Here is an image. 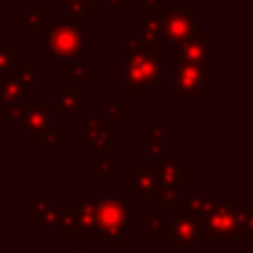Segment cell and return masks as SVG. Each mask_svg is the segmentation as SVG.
I'll return each instance as SVG.
<instances>
[{
    "mask_svg": "<svg viewBox=\"0 0 253 253\" xmlns=\"http://www.w3.org/2000/svg\"><path fill=\"white\" fill-rule=\"evenodd\" d=\"M40 6L47 8V6H59V0H36Z\"/></svg>",
    "mask_w": 253,
    "mask_h": 253,
    "instance_id": "836d02e7",
    "label": "cell"
},
{
    "mask_svg": "<svg viewBox=\"0 0 253 253\" xmlns=\"http://www.w3.org/2000/svg\"><path fill=\"white\" fill-rule=\"evenodd\" d=\"M20 0H0V6H18Z\"/></svg>",
    "mask_w": 253,
    "mask_h": 253,
    "instance_id": "8d00e7d4",
    "label": "cell"
},
{
    "mask_svg": "<svg viewBox=\"0 0 253 253\" xmlns=\"http://www.w3.org/2000/svg\"><path fill=\"white\" fill-rule=\"evenodd\" d=\"M233 221H235L233 239H251L253 237V208H251V204H235L233 206Z\"/></svg>",
    "mask_w": 253,
    "mask_h": 253,
    "instance_id": "ffe728a7",
    "label": "cell"
},
{
    "mask_svg": "<svg viewBox=\"0 0 253 253\" xmlns=\"http://www.w3.org/2000/svg\"><path fill=\"white\" fill-rule=\"evenodd\" d=\"M26 93V97L38 95V61L36 59H20L18 67L10 75Z\"/></svg>",
    "mask_w": 253,
    "mask_h": 253,
    "instance_id": "ac0fdd59",
    "label": "cell"
},
{
    "mask_svg": "<svg viewBox=\"0 0 253 253\" xmlns=\"http://www.w3.org/2000/svg\"><path fill=\"white\" fill-rule=\"evenodd\" d=\"M160 253H194V251H186V249H176V247H166Z\"/></svg>",
    "mask_w": 253,
    "mask_h": 253,
    "instance_id": "e575fe53",
    "label": "cell"
},
{
    "mask_svg": "<svg viewBox=\"0 0 253 253\" xmlns=\"http://www.w3.org/2000/svg\"><path fill=\"white\" fill-rule=\"evenodd\" d=\"M233 206L235 198L231 194H223L221 204L215 211L200 219V237L202 239H233L235 235V221H233Z\"/></svg>",
    "mask_w": 253,
    "mask_h": 253,
    "instance_id": "ba28073f",
    "label": "cell"
},
{
    "mask_svg": "<svg viewBox=\"0 0 253 253\" xmlns=\"http://www.w3.org/2000/svg\"><path fill=\"white\" fill-rule=\"evenodd\" d=\"M91 176L93 178H115L119 176V160L111 152H91Z\"/></svg>",
    "mask_w": 253,
    "mask_h": 253,
    "instance_id": "44dd1931",
    "label": "cell"
},
{
    "mask_svg": "<svg viewBox=\"0 0 253 253\" xmlns=\"http://www.w3.org/2000/svg\"><path fill=\"white\" fill-rule=\"evenodd\" d=\"M144 237L146 239H168V219L162 213H144Z\"/></svg>",
    "mask_w": 253,
    "mask_h": 253,
    "instance_id": "cb8c5ba5",
    "label": "cell"
},
{
    "mask_svg": "<svg viewBox=\"0 0 253 253\" xmlns=\"http://www.w3.org/2000/svg\"><path fill=\"white\" fill-rule=\"evenodd\" d=\"M16 101H28L26 93L10 75L0 77V107L8 103H16Z\"/></svg>",
    "mask_w": 253,
    "mask_h": 253,
    "instance_id": "4316f807",
    "label": "cell"
},
{
    "mask_svg": "<svg viewBox=\"0 0 253 253\" xmlns=\"http://www.w3.org/2000/svg\"><path fill=\"white\" fill-rule=\"evenodd\" d=\"M0 194H2V178H0Z\"/></svg>",
    "mask_w": 253,
    "mask_h": 253,
    "instance_id": "74e56055",
    "label": "cell"
},
{
    "mask_svg": "<svg viewBox=\"0 0 253 253\" xmlns=\"http://www.w3.org/2000/svg\"><path fill=\"white\" fill-rule=\"evenodd\" d=\"M63 253H91V249L89 247H83L81 243H71Z\"/></svg>",
    "mask_w": 253,
    "mask_h": 253,
    "instance_id": "1f68e13d",
    "label": "cell"
},
{
    "mask_svg": "<svg viewBox=\"0 0 253 253\" xmlns=\"http://www.w3.org/2000/svg\"><path fill=\"white\" fill-rule=\"evenodd\" d=\"M168 4H158L152 8H144L134 16V36L148 45L162 47L164 45V36H162V24H164V14L168 12Z\"/></svg>",
    "mask_w": 253,
    "mask_h": 253,
    "instance_id": "8fae6325",
    "label": "cell"
},
{
    "mask_svg": "<svg viewBox=\"0 0 253 253\" xmlns=\"http://www.w3.org/2000/svg\"><path fill=\"white\" fill-rule=\"evenodd\" d=\"M28 105H30L28 101H16V103L2 105L0 107V121L2 123H14V125H18L24 119Z\"/></svg>",
    "mask_w": 253,
    "mask_h": 253,
    "instance_id": "83f0119b",
    "label": "cell"
},
{
    "mask_svg": "<svg viewBox=\"0 0 253 253\" xmlns=\"http://www.w3.org/2000/svg\"><path fill=\"white\" fill-rule=\"evenodd\" d=\"M134 4L138 8H152V6H158L160 0H134Z\"/></svg>",
    "mask_w": 253,
    "mask_h": 253,
    "instance_id": "d6a6232c",
    "label": "cell"
},
{
    "mask_svg": "<svg viewBox=\"0 0 253 253\" xmlns=\"http://www.w3.org/2000/svg\"><path fill=\"white\" fill-rule=\"evenodd\" d=\"M210 91V69L204 63H174L170 93L182 105H198Z\"/></svg>",
    "mask_w": 253,
    "mask_h": 253,
    "instance_id": "3957f363",
    "label": "cell"
},
{
    "mask_svg": "<svg viewBox=\"0 0 253 253\" xmlns=\"http://www.w3.org/2000/svg\"><path fill=\"white\" fill-rule=\"evenodd\" d=\"M55 202H57V200H55L53 194H47V196L30 194V196H28V219H30V223H36Z\"/></svg>",
    "mask_w": 253,
    "mask_h": 253,
    "instance_id": "d4e9b609",
    "label": "cell"
},
{
    "mask_svg": "<svg viewBox=\"0 0 253 253\" xmlns=\"http://www.w3.org/2000/svg\"><path fill=\"white\" fill-rule=\"evenodd\" d=\"M144 146L148 158L156 164L172 156V123H144Z\"/></svg>",
    "mask_w": 253,
    "mask_h": 253,
    "instance_id": "4fadbf2b",
    "label": "cell"
},
{
    "mask_svg": "<svg viewBox=\"0 0 253 253\" xmlns=\"http://www.w3.org/2000/svg\"><path fill=\"white\" fill-rule=\"evenodd\" d=\"M119 87L140 97L146 87L162 85V47L142 43L134 34L117 45Z\"/></svg>",
    "mask_w": 253,
    "mask_h": 253,
    "instance_id": "6da1fadb",
    "label": "cell"
},
{
    "mask_svg": "<svg viewBox=\"0 0 253 253\" xmlns=\"http://www.w3.org/2000/svg\"><path fill=\"white\" fill-rule=\"evenodd\" d=\"M53 107L51 105H28L24 119L16 125L18 132L26 134L30 142H38L43 134L55 128L53 125Z\"/></svg>",
    "mask_w": 253,
    "mask_h": 253,
    "instance_id": "7c38bea8",
    "label": "cell"
},
{
    "mask_svg": "<svg viewBox=\"0 0 253 253\" xmlns=\"http://www.w3.org/2000/svg\"><path fill=\"white\" fill-rule=\"evenodd\" d=\"M63 75L71 79V83L79 89L91 85V61L85 57L79 59H63Z\"/></svg>",
    "mask_w": 253,
    "mask_h": 253,
    "instance_id": "d6986e66",
    "label": "cell"
},
{
    "mask_svg": "<svg viewBox=\"0 0 253 253\" xmlns=\"http://www.w3.org/2000/svg\"><path fill=\"white\" fill-rule=\"evenodd\" d=\"M83 134L81 148L89 152H111L119 148V132L111 128V125L93 113H81Z\"/></svg>",
    "mask_w": 253,
    "mask_h": 253,
    "instance_id": "5b68a950",
    "label": "cell"
},
{
    "mask_svg": "<svg viewBox=\"0 0 253 253\" xmlns=\"http://www.w3.org/2000/svg\"><path fill=\"white\" fill-rule=\"evenodd\" d=\"M45 59H79L83 55V32L79 24L59 22L45 30Z\"/></svg>",
    "mask_w": 253,
    "mask_h": 253,
    "instance_id": "277c9868",
    "label": "cell"
},
{
    "mask_svg": "<svg viewBox=\"0 0 253 253\" xmlns=\"http://www.w3.org/2000/svg\"><path fill=\"white\" fill-rule=\"evenodd\" d=\"M22 55L16 47H12L10 42L2 40L0 42V77L4 75H12V71L18 67Z\"/></svg>",
    "mask_w": 253,
    "mask_h": 253,
    "instance_id": "484cf974",
    "label": "cell"
},
{
    "mask_svg": "<svg viewBox=\"0 0 253 253\" xmlns=\"http://www.w3.org/2000/svg\"><path fill=\"white\" fill-rule=\"evenodd\" d=\"M63 146H65V136H63V132L57 130V128L49 130L47 134H43V136L36 142V148H38V150H45V148L63 150Z\"/></svg>",
    "mask_w": 253,
    "mask_h": 253,
    "instance_id": "f1b7e54d",
    "label": "cell"
},
{
    "mask_svg": "<svg viewBox=\"0 0 253 253\" xmlns=\"http://www.w3.org/2000/svg\"><path fill=\"white\" fill-rule=\"evenodd\" d=\"M57 231H61L67 241L81 243L79 231H77V221H75V210H73L71 202L61 204V211H59V219H57Z\"/></svg>",
    "mask_w": 253,
    "mask_h": 253,
    "instance_id": "603a6c76",
    "label": "cell"
},
{
    "mask_svg": "<svg viewBox=\"0 0 253 253\" xmlns=\"http://www.w3.org/2000/svg\"><path fill=\"white\" fill-rule=\"evenodd\" d=\"M59 211H61V204L55 202L34 225L38 231H45V229H57V219H59Z\"/></svg>",
    "mask_w": 253,
    "mask_h": 253,
    "instance_id": "f546056e",
    "label": "cell"
},
{
    "mask_svg": "<svg viewBox=\"0 0 253 253\" xmlns=\"http://www.w3.org/2000/svg\"><path fill=\"white\" fill-rule=\"evenodd\" d=\"M196 253H227V251H225V249H215V251H210V249H206V247H202V245H200V247L196 249Z\"/></svg>",
    "mask_w": 253,
    "mask_h": 253,
    "instance_id": "d590c367",
    "label": "cell"
},
{
    "mask_svg": "<svg viewBox=\"0 0 253 253\" xmlns=\"http://www.w3.org/2000/svg\"><path fill=\"white\" fill-rule=\"evenodd\" d=\"M0 42H2V34H0Z\"/></svg>",
    "mask_w": 253,
    "mask_h": 253,
    "instance_id": "f35d334b",
    "label": "cell"
},
{
    "mask_svg": "<svg viewBox=\"0 0 253 253\" xmlns=\"http://www.w3.org/2000/svg\"><path fill=\"white\" fill-rule=\"evenodd\" d=\"M200 32L198 18L192 10L190 4H182L178 8H168L164 14V24H162V36L164 42H168L172 47L194 38Z\"/></svg>",
    "mask_w": 253,
    "mask_h": 253,
    "instance_id": "52a82bcc",
    "label": "cell"
},
{
    "mask_svg": "<svg viewBox=\"0 0 253 253\" xmlns=\"http://www.w3.org/2000/svg\"><path fill=\"white\" fill-rule=\"evenodd\" d=\"M83 89L75 85H57L53 89V113H59L67 125L75 121L77 115L83 113Z\"/></svg>",
    "mask_w": 253,
    "mask_h": 253,
    "instance_id": "9a60e30c",
    "label": "cell"
},
{
    "mask_svg": "<svg viewBox=\"0 0 253 253\" xmlns=\"http://www.w3.org/2000/svg\"><path fill=\"white\" fill-rule=\"evenodd\" d=\"M71 206L75 210L79 239H99L95 221V194H73Z\"/></svg>",
    "mask_w": 253,
    "mask_h": 253,
    "instance_id": "5bb4252c",
    "label": "cell"
},
{
    "mask_svg": "<svg viewBox=\"0 0 253 253\" xmlns=\"http://www.w3.org/2000/svg\"><path fill=\"white\" fill-rule=\"evenodd\" d=\"M128 4V0H101L99 2V6H101V10L105 8L109 14H113V16H117L119 12H121V8H125Z\"/></svg>",
    "mask_w": 253,
    "mask_h": 253,
    "instance_id": "4dcf8cb0",
    "label": "cell"
},
{
    "mask_svg": "<svg viewBox=\"0 0 253 253\" xmlns=\"http://www.w3.org/2000/svg\"><path fill=\"white\" fill-rule=\"evenodd\" d=\"M99 117L105 119L109 125H121V123H126L128 119V107L125 103L119 101L117 95H111L109 101H105L101 107H99Z\"/></svg>",
    "mask_w": 253,
    "mask_h": 253,
    "instance_id": "7402d4cb",
    "label": "cell"
},
{
    "mask_svg": "<svg viewBox=\"0 0 253 253\" xmlns=\"http://www.w3.org/2000/svg\"><path fill=\"white\" fill-rule=\"evenodd\" d=\"M126 196H130L138 204L158 202V178L154 166L126 168Z\"/></svg>",
    "mask_w": 253,
    "mask_h": 253,
    "instance_id": "30bf717a",
    "label": "cell"
},
{
    "mask_svg": "<svg viewBox=\"0 0 253 253\" xmlns=\"http://www.w3.org/2000/svg\"><path fill=\"white\" fill-rule=\"evenodd\" d=\"M18 30L20 34H43L47 30L45 24V8L36 4H24L18 8Z\"/></svg>",
    "mask_w": 253,
    "mask_h": 253,
    "instance_id": "e0dca14e",
    "label": "cell"
},
{
    "mask_svg": "<svg viewBox=\"0 0 253 253\" xmlns=\"http://www.w3.org/2000/svg\"><path fill=\"white\" fill-rule=\"evenodd\" d=\"M168 239L170 247L196 251L202 243L200 237V219L190 210H178L170 213L168 219Z\"/></svg>",
    "mask_w": 253,
    "mask_h": 253,
    "instance_id": "8992f818",
    "label": "cell"
},
{
    "mask_svg": "<svg viewBox=\"0 0 253 253\" xmlns=\"http://www.w3.org/2000/svg\"><path fill=\"white\" fill-rule=\"evenodd\" d=\"M172 63H204L210 65L217 57V43L210 40L206 32H198L194 38L178 43L170 51Z\"/></svg>",
    "mask_w": 253,
    "mask_h": 253,
    "instance_id": "9c48e42d",
    "label": "cell"
},
{
    "mask_svg": "<svg viewBox=\"0 0 253 253\" xmlns=\"http://www.w3.org/2000/svg\"><path fill=\"white\" fill-rule=\"evenodd\" d=\"M126 202V194H95V221L99 239H105L111 249H125L128 245Z\"/></svg>",
    "mask_w": 253,
    "mask_h": 253,
    "instance_id": "7a4b0ae2",
    "label": "cell"
},
{
    "mask_svg": "<svg viewBox=\"0 0 253 253\" xmlns=\"http://www.w3.org/2000/svg\"><path fill=\"white\" fill-rule=\"evenodd\" d=\"M158 178V188H188L192 184V172L180 158H166L152 164Z\"/></svg>",
    "mask_w": 253,
    "mask_h": 253,
    "instance_id": "2e32d148",
    "label": "cell"
}]
</instances>
